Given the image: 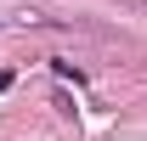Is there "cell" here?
I'll use <instances>...</instances> for the list:
<instances>
[{"label": "cell", "instance_id": "1", "mask_svg": "<svg viewBox=\"0 0 147 141\" xmlns=\"http://www.w3.org/2000/svg\"><path fill=\"white\" fill-rule=\"evenodd\" d=\"M6 85H11V73H0V90H6Z\"/></svg>", "mask_w": 147, "mask_h": 141}]
</instances>
